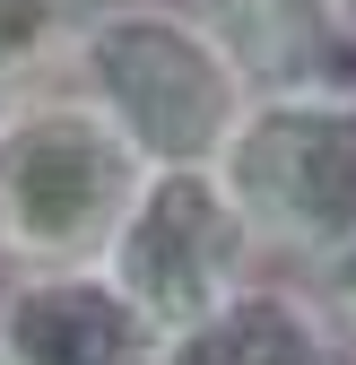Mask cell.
<instances>
[{"label":"cell","mask_w":356,"mask_h":365,"mask_svg":"<svg viewBox=\"0 0 356 365\" xmlns=\"http://www.w3.org/2000/svg\"><path fill=\"white\" fill-rule=\"evenodd\" d=\"M270 269H313L356 235V78H295L244 96L209 157Z\"/></svg>","instance_id":"1"},{"label":"cell","mask_w":356,"mask_h":365,"mask_svg":"<svg viewBox=\"0 0 356 365\" xmlns=\"http://www.w3.org/2000/svg\"><path fill=\"white\" fill-rule=\"evenodd\" d=\"M148 157L78 87L0 105V269H96Z\"/></svg>","instance_id":"2"},{"label":"cell","mask_w":356,"mask_h":365,"mask_svg":"<svg viewBox=\"0 0 356 365\" xmlns=\"http://www.w3.org/2000/svg\"><path fill=\"white\" fill-rule=\"evenodd\" d=\"M70 87L105 105V122L148 165H209L252 96L183 0H96Z\"/></svg>","instance_id":"3"},{"label":"cell","mask_w":356,"mask_h":365,"mask_svg":"<svg viewBox=\"0 0 356 365\" xmlns=\"http://www.w3.org/2000/svg\"><path fill=\"white\" fill-rule=\"evenodd\" d=\"M96 269L157 331H192L226 296H244L270 261H261L244 209L226 200L217 165H148Z\"/></svg>","instance_id":"4"},{"label":"cell","mask_w":356,"mask_h":365,"mask_svg":"<svg viewBox=\"0 0 356 365\" xmlns=\"http://www.w3.org/2000/svg\"><path fill=\"white\" fill-rule=\"evenodd\" d=\"M157 322L105 269H0L9 365H157Z\"/></svg>","instance_id":"5"},{"label":"cell","mask_w":356,"mask_h":365,"mask_svg":"<svg viewBox=\"0 0 356 365\" xmlns=\"http://www.w3.org/2000/svg\"><path fill=\"white\" fill-rule=\"evenodd\" d=\"M157 365H347L339 331L322 322V304L304 296V279L287 269H261L244 296H226L192 331H165Z\"/></svg>","instance_id":"6"},{"label":"cell","mask_w":356,"mask_h":365,"mask_svg":"<svg viewBox=\"0 0 356 365\" xmlns=\"http://www.w3.org/2000/svg\"><path fill=\"white\" fill-rule=\"evenodd\" d=\"M209 26V43L235 61V78L252 87H295V78H330L339 61V26L330 0H183Z\"/></svg>","instance_id":"7"},{"label":"cell","mask_w":356,"mask_h":365,"mask_svg":"<svg viewBox=\"0 0 356 365\" xmlns=\"http://www.w3.org/2000/svg\"><path fill=\"white\" fill-rule=\"evenodd\" d=\"M87 18H96V0H0V105L61 87Z\"/></svg>","instance_id":"8"},{"label":"cell","mask_w":356,"mask_h":365,"mask_svg":"<svg viewBox=\"0 0 356 365\" xmlns=\"http://www.w3.org/2000/svg\"><path fill=\"white\" fill-rule=\"evenodd\" d=\"M304 296L322 304V322L339 331V348H356V235H347L330 261H313V269H304Z\"/></svg>","instance_id":"9"},{"label":"cell","mask_w":356,"mask_h":365,"mask_svg":"<svg viewBox=\"0 0 356 365\" xmlns=\"http://www.w3.org/2000/svg\"><path fill=\"white\" fill-rule=\"evenodd\" d=\"M330 26H339V53H356V0H330Z\"/></svg>","instance_id":"10"},{"label":"cell","mask_w":356,"mask_h":365,"mask_svg":"<svg viewBox=\"0 0 356 365\" xmlns=\"http://www.w3.org/2000/svg\"><path fill=\"white\" fill-rule=\"evenodd\" d=\"M0 365H9V356H0Z\"/></svg>","instance_id":"11"}]
</instances>
